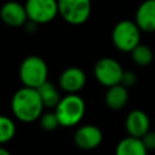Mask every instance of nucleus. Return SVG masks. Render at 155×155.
<instances>
[{
    "label": "nucleus",
    "mask_w": 155,
    "mask_h": 155,
    "mask_svg": "<svg viewBox=\"0 0 155 155\" xmlns=\"http://www.w3.org/2000/svg\"><path fill=\"white\" fill-rule=\"evenodd\" d=\"M44 104L36 88L21 87L11 98V110L13 116L25 124L34 122L40 119Z\"/></svg>",
    "instance_id": "nucleus-1"
},
{
    "label": "nucleus",
    "mask_w": 155,
    "mask_h": 155,
    "mask_svg": "<svg viewBox=\"0 0 155 155\" xmlns=\"http://www.w3.org/2000/svg\"><path fill=\"white\" fill-rule=\"evenodd\" d=\"M18 75L24 87L38 88L47 81L48 68L44 58L36 54H31L21 62Z\"/></svg>",
    "instance_id": "nucleus-2"
},
{
    "label": "nucleus",
    "mask_w": 155,
    "mask_h": 155,
    "mask_svg": "<svg viewBox=\"0 0 155 155\" xmlns=\"http://www.w3.org/2000/svg\"><path fill=\"white\" fill-rule=\"evenodd\" d=\"M53 111L56 113L62 127H73L80 124L82 120L86 113V104L82 97H80L78 93L65 94L62 97Z\"/></svg>",
    "instance_id": "nucleus-3"
},
{
    "label": "nucleus",
    "mask_w": 155,
    "mask_h": 155,
    "mask_svg": "<svg viewBox=\"0 0 155 155\" xmlns=\"http://www.w3.org/2000/svg\"><path fill=\"white\" fill-rule=\"evenodd\" d=\"M140 29L136 22L124 19L117 22L111 31V41L121 52H132L140 44Z\"/></svg>",
    "instance_id": "nucleus-4"
},
{
    "label": "nucleus",
    "mask_w": 155,
    "mask_h": 155,
    "mask_svg": "<svg viewBox=\"0 0 155 155\" xmlns=\"http://www.w3.org/2000/svg\"><path fill=\"white\" fill-rule=\"evenodd\" d=\"M91 0H58V15L71 25L84 24L91 15Z\"/></svg>",
    "instance_id": "nucleus-5"
},
{
    "label": "nucleus",
    "mask_w": 155,
    "mask_h": 155,
    "mask_svg": "<svg viewBox=\"0 0 155 155\" xmlns=\"http://www.w3.org/2000/svg\"><path fill=\"white\" fill-rule=\"evenodd\" d=\"M124 71L125 70L122 69L121 64L111 57L99 58L93 67V75L96 80L105 87H111L120 84Z\"/></svg>",
    "instance_id": "nucleus-6"
},
{
    "label": "nucleus",
    "mask_w": 155,
    "mask_h": 155,
    "mask_svg": "<svg viewBox=\"0 0 155 155\" xmlns=\"http://www.w3.org/2000/svg\"><path fill=\"white\" fill-rule=\"evenodd\" d=\"M28 19L35 24H46L58 16V0H27Z\"/></svg>",
    "instance_id": "nucleus-7"
},
{
    "label": "nucleus",
    "mask_w": 155,
    "mask_h": 155,
    "mask_svg": "<svg viewBox=\"0 0 155 155\" xmlns=\"http://www.w3.org/2000/svg\"><path fill=\"white\" fill-rule=\"evenodd\" d=\"M0 19L2 23H5L8 27H12V28L23 27L29 21L24 4H21L15 0L6 1L1 5Z\"/></svg>",
    "instance_id": "nucleus-8"
},
{
    "label": "nucleus",
    "mask_w": 155,
    "mask_h": 155,
    "mask_svg": "<svg viewBox=\"0 0 155 155\" xmlns=\"http://www.w3.org/2000/svg\"><path fill=\"white\" fill-rule=\"evenodd\" d=\"M103 140V132L96 125H82L74 133V143L82 150H92L99 147Z\"/></svg>",
    "instance_id": "nucleus-9"
},
{
    "label": "nucleus",
    "mask_w": 155,
    "mask_h": 155,
    "mask_svg": "<svg viewBox=\"0 0 155 155\" xmlns=\"http://www.w3.org/2000/svg\"><path fill=\"white\" fill-rule=\"evenodd\" d=\"M86 84V74L79 67H68L65 68L58 79V85L67 94L78 93L84 88Z\"/></svg>",
    "instance_id": "nucleus-10"
},
{
    "label": "nucleus",
    "mask_w": 155,
    "mask_h": 155,
    "mask_svg": "<svg viewBox=\"0 0 155 155\" xmlns=\"http://www.w3.org/2000/svg\"><path fill=\"white\" fill-rule=\"evenodd\" d=\"M125 127L131 137L142 138L148 131H150V120L147 113L139 109L130 111L125 120Z\"/></svg>",
    "instance_id": "nucleus-11"
},
{
    "label": "nucleus",
    "mask_w": 155,
    "mask_h": 155,
    "mask_svg": "<svg viewBox=\"0 0 155 155\" xmlns=\"http://www.w3.org/2000/svg\"><path fill=\"white\" fill-rule=\"evenodd\" d=\"M134 22L142 31H155V0H145L138 6Z\"/></svg>",
    "instance_id": "nucleus-12"
},
{
    "label": "nucleus",
    "mask_w": 155,
    "mask_h": 155,
    "mask_svg": "<svg viewBox=\"0 0 155 155\" xmlns=\"http://www.w3.org/2000/svg\"><path fill=\"white\" fill-rule=\"evenodd\" d=\"M128 101V91L121 84L114 85L108 87L104 94V102L107 107L111 110H120L122 109Z\"/></svg>",
    "instance_id": "nucleus-13"
},
{
    "label": "nucleus",
    "mask_w": 155,
    "mask_h": 155,
    "mask_svg": "<svg viewBox=\"0 0 155 155\" xmlns=\"http://www.w3.org/2000/svg\"><path fill=\"white\" fill-rule=\"evenodd\" d=\"M148 151L142 138L131 136L122 138L115 148V155H147Z\"/></svg>",
    "instance_id": "nucleus-14"
},
{
    "label": "nucleus",
    "mask_w": 155,
    "mask_h": 155,
    "mask_svg": "<svg viewBox=\"0 0 155 155\" xmlns=\"http://www.w3.org/2000/svg\"><path fill=\"white\" fill-rule=\"evenodd\" d=\"M39 94H40V98L42 101V104L45 108H56L59 103V101L62 99L61 94H59V91L58 88L56 87V85L51 81H46L44 82L40 87L36 88Z\"/></svg>",
    "instance_id": "nucleus-15"
},
{
    "label": "nucleus",
    "mask_w": 155,
    "mask_h": 155,
    "mask_svg": "<svg viewBox=\"0 0 155 155\" xmlns=\"http://www.w3.org/2000/svg\"><path fill=\"white\" fill-rule=\"evenodd\" d=\"M131 57H132V61L137 64V65H140V67H145V65H149L153 59H154V53H153V50L148 46V45H144V44H139L137 47H134L131 52Z\"/></svg>",
    "instance_id": "nucleus-16"
},
{
    "label": "nucleus",
    "mask_w": 155,
    "mask_h": 155,
    "mask_svg": "<svg viewBox=\"0 0 155 155\" xmlns=\"http://www.w3.org/2000/svg\"><path fill=\"white\" fill-rule=\"evenodd\" d=\"M15 134H16L15 121L10 116L0 114V145L12 140Z\"/></svg>",
    "instance_id": "nucleus-17"
},
{
    "label": "nucleus",
    "mask_w": 155,
    "mask_h": 155,
    "mask_svg": "<svg viewBox=\"0 0 155 155\" xmlns=\"http://www.w3.org/2000/svg\"><path fill=\"white\" fill-rule=\"evenodd\" d=\"M40 126L45 131H54L61 125H59V121L57 119L56 113L54 111H47L40 116Z\"/></svg>",
    "instance_id": "nucleus-18"
},
{
    "label": "nucleus",
    "mask_w": 155,
    "mask_h": 155,
    "mask_svg": "<svg viewBox=\"0 0 155 155\" xmlns=\"http://www.w3.org/2000/svg\"><path fill=\"white\" fill-rule=\"evenodd\" d=\"M137 81V76L133 71H130V70H125L124 71V75H122V79H121V85L125 86L126 88L128 87H132Z\"/></svg>",
    "instance_id": "nucleus-19"
},
{
    "label": "nucleus",
    "mask_w": 155,
    "mask_h": 155,
    "mask_svg": "<svg viewBox=\"0 0 155 155\" xmlns=\"http://www.w3.org/2000/svg\"><path fill=\"white\" fill-rule=\"evenodd\" d=\"M142 140L148 150H155V131H148L142 137Z\"/></svg>",
    "instance_id": "nucleus-20"
},
{
    "label": "nucleus",
    "mask_w": 155,
    "mask_h": 155,
    "mask_svg": "<svg viewBox=\"0 0 155 155\" xmlns=\"http://www.w3.org/2000/svg\"><path fill=\"white\" fill-rule=\"evenodd\" d=\"M0 155H12L6 148H4V147H1L0 145Z\"/></svg>",
    "instance_id": "nucleus-21"
}]
</instances>
